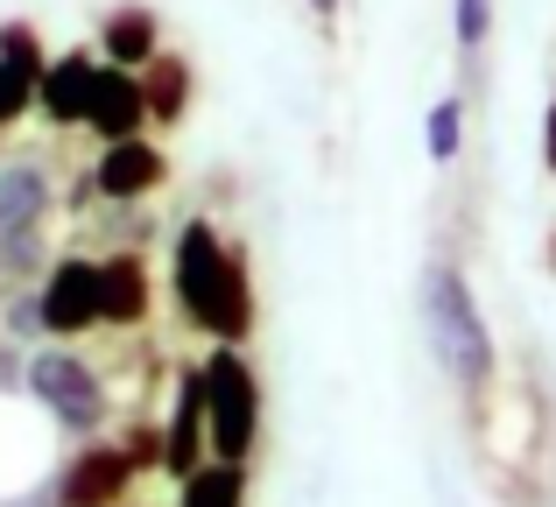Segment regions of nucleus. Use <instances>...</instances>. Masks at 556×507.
<instances>
[{
    "instance_id": "f257e3e1",
    "label": "nucleus",
    "mask_w": 556,
    "mask_h": 507,
    "mask_svg": "<svg viewBox=\"0 0 556 507\" xmlns=\"http://www.w3.org/2000/svg\"><path fill=\"white\" fill-rule=\"evenodd\" d=\"M177 303L184 317L218 345H240L254 331V282H247V254L218 240L212 219L177 226Z\"/></svg>"
},
{
    "instance_id": "7ed1b4c3",
    "label": "nucleus",
    "mask_w": 556,
    "mask_h": 507,
    "mask_svg": "<svg viewBox=\"0 0 556 507\" xmlns=\"http://www.w3.org/2000/svg\"><path fill=\"white\" fill-rule=\"evenodd\" d=\"M422 317H430V345L465 388H486L493 373V339H486V317L472 310V289H465L458 268H430L422 275Z\"/></svg>"
},
{
    "instance_id": "ddd939ff",
    "label": "nucleus",
    "mask_w": 556,
    "mask_h": 507,
    "mask_svg": "<svg viewBox=\"0 0 556 507\" xmlns=\"http://www.w3.org/2000/svg\"><path fill=\"white\" fill-rule=\"evenodd\" d=\"M155 303L149 289V268H141V254H106L99 261V325H141Z\"/></svg>"
},
{
    "instance_id": "f3484780",
    "label": "nucleus",
    "mask_w": 556,
    "mask_h": 507,
    "mask_svg": "<svg viewBox=\"0 0 556 507\" xmlns=\"http://www.w3.org/2000/svg\"><path fill=\"white\" fill-rule=\"evenodd\" d=\"M458 141H465V121H458V99H444V106L430 113V155H437V163H451V155H458Z\"/></svg>"
},
{
    "instance_id": "9b49d317",
    "label": "nucleus",
    "mask_w": 556,
    "mask_h": 507,
    "mask_svg": "<svg viewBox=\"0 0 556 507\" xmlns=\"http://www.w3.org/2000/svg\"><path fill=\"white\" fill-rule=\"evenodd\" d=\"M204 452H212V438H204V367H184L177 373V409H169L163 423V472H198Z\"/></svg>"
},
{
    "instance_id": "f8f14e48",
    "label": "nucleus",
    "mask_w": 556,
    "mask_h": 507,
    "mask_svg": "<svg viewBox=\"0 0 556 507\" xmlns=\"http://www.w3.org/2000/svg\"><path fill=\"white\" fill-rule=\"evenodd\" d=\"M42 42L28 22H0V127H14L36 106V78H42Z\"/></svg>"
},
{
    "instance_id": "aec40b11",
    "label": "nucleus",
    "mask_w": 556,
    "mask_h": 507,
    "mask_svg": "<svg viewBox=\"0 0 556 507\" xmlns=\"http://www.w3.org/2000/svg\"><path fill=\"white\" fill-rule=\"evenodd\" d=\"M543 163H549V169H556V106H549V113H543Z\"/></svg>"
},
{
    "instance_id": "9d476101",
    "label": "nucleus",
    "mask_w": 556,
    "mask_h": 507,
    "mask_svg": "<svg viewBox=\"0 0 556 507\" xmlns=\"http://www.w3.org/2000/svg\"><path fill=\"white\" fill-rule=\"evenodd\" d=\"M85 127H92L99 141H127L149 127V99H141V78L121 64H99L92 78V106H85Z\"/></svg>"
},
{
    "instance_id": "4be33fe9",
    "label": "nucleus",
    "mask_w": 556,
    "mask_h": 507,
    "mask_svg": "<svg viewBox=\"0 0 556 507\" xmlns=\"http://www.w3.org/2000/svg\"><path fill=\"white\" fill-rule=\"evenodd\" d=\"M311 8H317V14H339V0H311Z\"/></svg>"
},
{
    "instance_id": "2eb2a0df",
    "label": "nucleus",
    "mask_w": 556,
    "mask_h": 507,
    "mask_svg": "<svg viewBox=\"0 0 556 507\" xmlns=\"http://www.w3.org/2000/svg\"><path fill=\"white\" fill-rule=\"evenodd\" d=\"M135 78H141V99H149V127H177L184 106H190V64H184V56L155 50Z\"/></svg>"
},
{
    "instance_id": "39448f33",
    "label": "nucleus",
    "mask_w": 556,
    "mask_h": 507,
    "mask_svg": "<svg viewBox=\"0 0 556 507\" xmlns=\"http://www.w3.org/2000/svg\"><path fill=\"white\" fill-rule=\"evenodd\" d=\"M28 395L50 409V423H64L71 438H92L99 423L113 416V395H106V381H99L92 367H85L78 353H36L28 359Z\"/></svg>"
},
{
    "instance_id": "a211bd4d",
    "label": "nucleus",
    "mask_w": 556,
    "mask_h": 507,
    "mask_svg": "<svg viewBox=\"0 0 556 507\" xmlns=\"http://www.w3.org/2000/svg\"><path fill=\"white\" fill-rule=\"evenodd\" d=\"M486 22H493V0H458V42L465 50L486 42Z\"/></svg>"
},
{
    "instance_id": "6e6552de",
    "label": "nucleus",
    "mask_w": 556,
    "mask_h": 507,
    "mask_svg": "<svg viewBox=\"0 0 556 507\" xmlns=\"http://www.w3.org/2000/svg\"><path fill=\"white\" fill-rule=\"evenodd\" d=\"M92 78H99V50H64L42 64L36 78V113L50 127H85V106H92Z\"/></svg>"
},
{
    "instance_id": "1a4fd4ad",
    "label": "nucleus",
    "mask_w": 556,
    "mask_h": 507,
    "mask_svg": "<svg viewBox=\"0 0 556 507\" xmlns=\"http://www.w3.org/2000/svg\"><path fill=\"white\" fill-rule=\"evenodd\" d=\"M163 177H169V155L155 149V141L127 135V141H106V149H99L92 191H99V198H113V205H127V198H149Z\"/></svg>"
},
{
    "instance_id": "412c9836",
    "label": "nucleus",
    "mask_w": 556,
    "mask_h": 507,
    "mask_svg": "<svg viewBox=\"0 0 556 507\" xmlns=\"http://www.w3.org/2000/svg\"><path fill=\"white\" fill-rule=\"evenodd\" d=\"M14 373H22V359H14V345H0V388H8Z\"/></svg>"
},
{
    "instance_id": "0eeeda50",
    "label": "nucleus",
    "mask_w": 556,
    "mask_h": 507,
    "mask_svg": "<svg viewBox=\"0 0 556 507\" xmlns=\"http://www.w3.org/2000/svg\"><path fill=\"white\" fill-rule=\"evenodd\" d=\"M135 486V458L127 444H85L56 480V507H121Z\"/></svg>"
},
{
    "instance_id": "423d86ee",
    "label": "nucleus",
    "mask_w": 556,
    "mask_h": 507,
    "mask_svg": "<svg viewBox=\"0 0 556 507\" xmlns=\"http://www.w3.org/2000/svg\"><path fill=\"white\" fill-rule=\"evenodd\" d=\"M36 310H42V331L50 339H78V331L99 325V261H50V275L36 282Z\"/></svg>"
},
{
    "instance_id": "20e7f679",
    "label": "nucleus",
    "mask_w": 556,
    "mask_h": 507,
    "mask_svg": "<svg viewBox=\"0 0 556 507\" xmlns=\"http://www.w3.org/2000/svg\"><path fill=\"white\" fill-rule=\"evenodd\" d=\"M204 367V438H212V458H254L261 444V381L240 359V345H212Z\"/></svg>"
},
{
    "instance_id": "4468645a",
    "label": "nucleus",
    "mask_w": 556,
    "mask_h": 507,
    "mask_svg": "<svg viewBox=\"0 0 556 507\" xmlns=\"http://www.w3.org/2000/svg\"><path fill=\"white\" fill-rule=\"evenodd\" d=\"M155 50H163V22H155L149 8H113L106 22H99V56H106V64L141 71Z\"/></svg>"
},
{
    "instance_id": "f03ea898",
    "label": "nucleus",
    "mask_w": 556,
    "mask_h": 507,
    "mask_svg": "<svg viewBox=\"0 0 556 507\" xmlns=\"http://www.w3.org/2000/svg\"><path fill=\"white\" fill-rule=\"evenodd\" d=\"M56 205V177L42 155H14L0 163V275L22 282L42 268V226Z\"/></svg>"
},
{
    "instance_id": "dca6fc26",
    "label": "nucleus",
    "mask_w": 556,
    "mask_h": 507,
    "mask_svg": "<svg viewBox=\"0 0 556 507\" xmlns=\"http://www.w3.org/2000/svg\"><path fill=\"white\" fill-rule=\"evenodd\" d=\"M184 507H247V466L240 458H212V466L184 472Z\"/></svg>"
},
{
    "instance_id": "6ab92c4d",
    "label": "nucleus",
    "mask_w": 556,
    "mask_h": 507,
    "mask_svg": "<svg viewBox=\"0 0 556 507\" xmlns=\"http://www.w3.org/2000/svg\"><path fill=\"white\" fill-rule=\"evenodd\" d=\"M8 331H14V339L42 331V310H36V296H8Z\"/></svg>"
}]
</instances>
